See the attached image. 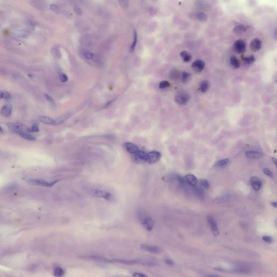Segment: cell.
Masks as SVG:
<instances>
[{"label": "cell", "mask_w": 277, "mask_h": 277, "mask_svg": "<svg viewBox=\"0 0 277 277\" xmlns=\"http://www.w3.org/2000/svg\"><path fill=\"white\" fill-rule=\"evenodd\" d=\"M137 217L140 224L146 230L149 231L153 229L154 226V220L143 211L141 209L137 211Z\"/></svg>", "instance_id": "cell-1"}, {"label": "cell", "mask_w": 277, "mask_h": 277, "mask_svg": "<svg viewBox=\"0 0 277 277\" xmlns=\"http://www.w3.org/2000/svg\"><path fill=\"white\" fill-rule=\"evenodd\" d=\"M90 193L94 197L103 198L104 199L108 200V201H112L114 199L113 196L111 193L105 190L92 189L90 192Z\"/></svg>", "instance_id": "cell-2"}, {"label": "cell", "mask_w": 277, "mask_h": 277, "mask_svg": "<svg viewBox=\"0 0 277 277\" xmlns=\"http://www.w3.org/2000/svg\"><path fill=\"white\" fill-rule=\"evenodd\" d=\"M175 101L180 105H185L190 100V95L187 92L180 91L177 92L175 97Z\"/></svg>", "instance_id": "cell-3"}, {"label": "cell", "mask_w": 277, "mask_h": 277, "mask_svg": "<svg viewBox=\"0 0 277 277\" xmlns=\"http://www.w3.org/2000/svg\"><path fill=\"white\" fill-rule=\"evenodd\" d=\"M57 182H58V180H56L53 182L49 183L45 180L40 179H30L27 181V183L30 185H35V186H42V187H51L52 186H54L55 184Z\"/></svg>", "instance_id": "cell-4"}, {"label": "cell", "mask_w": 277, "mask_h": 277, "mask_svg": "<svg viewBox=\"0 0 277 277\" xmlns=\"http://www.w3.org/2000/svg\"><path fill=\"white\" fill-rule=\"evenodd\" d=\"M161 157V155L160 152L157 151H151L147 153V157L146 163H149V164H153L157 163Z\"/></svg>", "instance_id": "cell-5"}, {"label": "cell", "mask_w": 277, "mask_h": 277, "mask_svg": "<svg viewBox=\"0 0 277 277\" xmlns=\"http://www.w3.org/2000/svg\"><path fill=\"white\" fill-rule=\"evenodd\" d=\"M141 249L145 251L153 254H158L162 252V249L159 246L148 244H142L141 245Z\"/></svg>", "instance_id": "cell-6"}, {"label": "cell", "mask_w": 277, "mask_h": 277, "mask_svg": "<svg viewBox=\"0 0 277 277\" xmlns=\"http://www.w3.org/2000/svg\"><path fill=\"white\" fill-rule=\"evenodd\" d=\"M233 48L235 52H237L238 54H244L246 49L245 42L242 40H237L233 45Z\"/></svg>", "instance_id": "cell-7"}, {"label": "cell", "mask_w": 277, "mask_h": 277, "mask_svg": "<svg viewBox=\"0 0 277 277\" xmlns=\"http://www.w3.org/2000/svg\"><path fill=\"white\" fill-rule=\"evenodd\" d=\"M207 220L209 223L210 227L212 231L215 236H218L219 234V230L218 227L217 223L216 220H215L214 218L212 215H208L207 217Z\"/></svg>", "instance_id": "cell-8"}, {"label": "cell", "mask_w": 277, "mask_h": 277, "mask_svg": "<svg viewBox=\"0 0 277 277\" xmlns=\"http://www.w3.org/2000/svg\"><path fill=\"white\" fill-rule=\"evenodd\" d=\"M123 147L126 149V151L131 154H135L137 151L140 150L139 147L134 143H126L123 144Z\"/></svg>", "instance_id": "cell-9"}, {"label": "cell", "mask_w": 277, "mask_h": 277, "mask_svg": "<svg viewBox=\"0 0 277 277\" xmlns=\"http://www.w3.org/2000/svg\"><path fill=\"white\" fill-rule=\"evenodd\" d=\"M9 129L13 133L19 134L21 131H23V126L20 123H7Z\"/></svg>", "instance_id": "cell-10"}, {"label": "cell", "mask_w": 277, "mask_h": 277, "mask_svg": "<svg viewBox=\"0 0 277 277\" xmlns=\"http://www.w3.org/2000/svg\"><path fill=\"white\" fill-rule=\"evenodd\" d=\"M205 62L201 60H197L194 61L192 64V67L194 71L199 73L203 71L205 68Z\"/></svg>", "instance_id": "cell-11"}, {"label": "cell", "mask_w": 277, "mask_h": 277, "mask_svg": "<svg viewBox=\"0 0 277 277\" xmlns=\"http://www.w3.org/2000/svg\"><path fill=\"white\" fill-rule=\"evenodd\" d=\"M185 183H189V185L192 186H195L198 183L197 178L192 174H188L183 178Z\"/></svg>", "instance_id": "cell-12"}, {"label": "cell", "mask_w": 277, "mask_h": 277, "mask_svg": "<svg viewBox=\"0 0 277 277\" xmlns=\"http://www.w3.org/2000/svg\"><path fill=\"white\" fill-rule=\"evenodd\" d=\"M74 114V111H70V112H68V113H66L65 114L61 116L60 117H58L56 120H55V122H56V125H60V124L63 123H65L66 121V120H68L70 117H71L72 116H73Z\"/></svg>", "instance_id": "cell-13"}, {"label": "cell", "mask_w": 277, "mask_h": 277, "mask_svg": "<svg viewBox=\"0 0 277 277\" xmlns=\"http://www.w3.org/2000/svg\"><path fill=\"white\" fill-rule=\"evenodd\" d=\"M261 46H262V43H261V40L257 38L254 39V40H252L250 45L251 49L254 52L259 51L261 48Z\"/></svg>", "instance_id": "cell-14"}, {"label": "cell", "mask_w": 277, "mask_h": 277, "mask_svg": "<svg viewBox=\"0 0 277 277\" xmlns=\"http://www.w3.org/2000/svg\"><path fill=\"white\" fill-rule=\"evenodd\" d=\"M251 183L254 191H258L261 186V182L257 177H252L251 179Z\"/></svg>", "instance_id": "cell-15"}, {"label": "cell", "mask_w": 277, "mask_h": 277, "mask_svg": "<svg viewBox=\"0 0 277 277\" xmlns=\"http://www.w3.org/2000/svg\"><path fill=\"white\" fill-rule=\"evenodd\" d=\"M39 120H40L41 123H45L47 125H56L55 120L50 117H46V116H40L39 117Z\"/></svg>", "instance_id": "cell-16"}, {"label": "cell", "mask_w": 277, "mask_h": 277, "mask_svg": "<svg viewBox=\"0 0 277 277\" xmlns=\"http://www.w3.org/2000/svg\"><path fill=\"white\" fill-rule=\"evenodd\" d=\"M246 156L249 159H258L263 157V154L256 151H247L246 152Z\"/></svg>", "instance_id": "cell-17"}, {"label": "cell", "mask_w": 277, "mask_h": 277, "mask_svg": "<svg viewBox=\"0 0 277 277\" xmlns=\"http://www.w3.org/2000/svg\"><path fill=\"white\" fill-rule=\"evenodd\" d=\"M12 107L9 105L3 106L1 111V114L4 117H9L12 114Z\"/></svg>", "instance_id": "cell-18"}, {"label": "cell", "mask_w": 277, "mask_h": 277, "mask_svg": "<svg viewBox=\"0 0 277 277\" xmlns=\"http://www.w3.org/2000/svg\"><path fill=\"white\" fill-rule=\"evenodd\" d=\"M210 87V84L207 80H203L200 83L199 89L202 93H206L208 91Z\"/></svg>", "instance_id": "cell-19"}, {"label": "cell", "mask_w": 277, "mask_h": 277, "mask_svg": "<svg viewBox=\"0 0 277 277\" xmlns=\"http://www.w3.org/2000/svg\"><path fill=\"white\" fill-rule=\"evenodd\" d=\"M180 56L181 58L183 59V62H189L192 59L191 55L186 50H183L182 52H181Z\"/></svg>", "instance_id": "cell-20"}, {"label": "cell", "mask_w": 277, "mask_h": 277, "mask_svg": "<svg viewBox=\"0 0 277 277\" xmlns=\"http://www.w3.org/2000/svg\"><path fill=\"white\" fill-rule=\"evenodd\" d=\"M247 28H248V27L246 25H243V24H239V25H238L234 27L233 30L235 33L240 34V33H242L246 32L247 30Z\"/></svg>", "instance_id": "cell-21"}, {"label": "cell", "mask_w": 277, "mask_h": 277, "mask_svg": "<svg viewBox=\"0 0 277 277\" xmlns=\"http://www.w3.org/2000/svg\"><path fill=\"white\" fill-rule=\"evenodd\" d=\"M229 62H230L231 65L234 68L238 69L240 67V61L238 59L237 57H235V56H231V58H230Z\"/></svg>", "instance_id": "cell-22"}, {"label": "cell", "mask_w": 277, "mask_h": 277, "mask_svg": "<svg viewBox=\"0 0 277 277\" xmlns=\"http://www.w3.org/2000/svg\"><path fill=\"white\" fill-rule=\"evenodd\" d=\"M235 269H236V271L240 273L247 274V273H249L250 272H251L250 268L248 266H239Z\"/></svg>", "instance_id": "cell-23"}, {"label": "cell", "mask_w": 277, "mask_h": 277, "mask_svg": "<svg viewBox=\"0 0 277 277\" xmlns=\"http://www.w3.org/2000/svg\"><path fill=\"white\" fill-rule=\"evenodd\" d=\"M53 274L55 277H63L65 274V272L62 267H56L54 270Z\"/></svg>", "instance_id": "cell-24"}, {"label": "cell", "mask_w": 277, "mask_h": 277, "mask_svg": "<svg viewBox=\"0 0 277 277\" xmlns=\"http://www.w3.org/2000/svg\"><path fill=\"white\" fill-rule=\"evenodd\" d=\"M244 63L246 65H251L253 63H254L255 61V59L253 55L249 56L247 57H243L242 58Z\"/></svg>", "instance_id": "cell-25"}, {"label": "cell", "mask_w": 277, "mask_h": 277, "mask_svg": "<svg viewBox=\"0 0 277 277\" xmlns=\"http://www.w3.org/2000/svg\"><path fill=\"white\" fill-rule=\"evenodd\" d=\"M19 134L26 140H29V141H35L36 140L34 137H33L32 135L29 134L28 133H25L24 131H21L19 133Z\"/></svg>", "instance_id": "cell-26"}, {"label": "cell", "mask_w": 277, "mask_h": 277, "mask_svg": "<svg viewBox=\"0 0 277 277\" xmlns=\"http://www.w3.org/2000/svg\"><path fill=\"white\" fill-rule=\"evenodd\" d=\"M191 77V74L187 71H183L181 75V79L183 83H186Z\"/></svg>", "instance_id": "cell-27"}, {"label": "cell", "mask_w": 277, "mask_h": 277, "mask_svg": "<svg viewBox=\"0 0 277 277\" xmlns=\"http://www.w3.org/2000/svg\"><path fill=\"white\" fill-rule=\"evenodd\" d=\"M137 32L136 30H134V40H133V43L131 44V49H130V51L131 52H133L134 51L135 49V47H136V46L137 45Z\"/></svg>", "instance_id": "cell-28"}, {"label": "cell", "mask_w": 277, "mask_h": 277, "mask_svg": "<svg viewBox=\"0 0 277 277\" xmlns=\"http://www.w3.org/2000/svg\"><path fill=\"white\" fill-rule=\"evenodd\" d=\"M196 19L200 21H205L207 19V15L205 13H197L195 15Z\"/></svg>", "instance_id": "cell-29"}, {"label": "cell", "mask_w": 277, "mask_h": 277, "mask_svg": "<svg viewBox=\"0 0 277 277\" xmlns=\"http://www.w3.org/2000/svg\"><path fill=\"white\" fill-rule=\"evenodd\" d=\"M16 35L17 37H20V38H26L28 36L29 33L28 32H26L25 30H17L16 33Z\"/></svg>", "instance_id": "cell-30"}, {"label": "cell", "mask_w": 277, "mask_h": 277, "mask_svg": "<svg viewBox=\"0 0 277 277\" xmlns=\"http://www.w3.org/2000/svg\"><path fill=\"white\" fill-rule=\"evenodd\" d=\"M10 95L7 91H0V100L1 99H9Z\"/></svg>", "instance_id": "cell-31"}, {"label": "cell", "mask_w": 277, "mask_h": 277, "mask_svg": "<svg viewBox=\"0 0 277 277\" xmlns=\"http://www.w3.org/2000/svg\"><path fill=\"white\" fill-rule=\"evenodd\" d=\"M29 131L30 132H38L39 131V127L37 122H35L33 123L32 127L29 129Z\"/></svg>", "instance_id": "cell-32"}, {"label": "cell", "mask_w": 277, "mask_h": 277, "mask_svg": "<svg viewBox=\"0 0 277 277\" xmlns=\"http://www.w3.org/2000/svg\"><path fill=\"white\" fill-rule=\"evenodd\" d=\"M170 77L172 80H174L177 79L179 77V71H173L170 74Z\"/></svg>", "instance_id": "cell-33"}, {"label": "cell", "mask_w": 277, "mask_h": 277, "mask_svg": "<svg viewBox=\"0 0 277 277\" xmlns=\"http://www.w3.org/2000/svg\"><path fill=\"white\" fill-rule=\"evenodd\" d=\"M170 86V83L167 81H163L159 84V88L160 89H165L168 88Z\"/></svg>", "instance_id": "cell-34"}, {"label": "cell", "mask_w": 277, "mask_h": 277, "mask_svg": "<svg viewBox=\"0 0 277 277\" xmlns=\"http://www.w3.org/2000/svg\"><path fill=\"white\" fill-rule=\"evenodd\" d=\"M84 56L88 60H93L95 57V55L91 52H85L84 53Z\"/></svg>", "instance_id": "cell-35"}, {"label": "cell", "mask_w": 277, "mask_h": 277, "mask_svg": "<svg viewBox=\"0 0 277 277\" xmlns=\"http://www.w3.org/2000/svg\"><path fill=\"white\" fill-rule=\"evenodd\" d=\"M199 183L201 186H203V187L205 189H209V181L207 180H205V179H201L199 181Z\"/></svg>", "instance_id": "cell-36"}, {"label": "cell", "mask_w": 277, "mask_h": 277, "mask_svg": "<svg viewBox=\"0 0 277 277\" xmlns=\"http://www.w3.org/2000/svg\"><path fill=\"white\" fill-rule=\"evenodd\" d=\"M229 159H224L223 160H219L215 163V165L218 166H224L229 162Z\"/></svg>", "instance_id": "cell-37"}, {"label": "cell", "mask_w": 277, "mask_h": 277, "mask_svg": "<svg viewBox=\"0 0 277 277\" xmlns=\"http://www.w3.org/2000/svg\"><path fill=\"white\" fill-rule=\"evenodd\" d=\"M74 10L75 13L79 16H81L82 15V13H83V12L82 10H81V9L78 7H75L74 8Z\"/></svg>", "instance_id": "cell-38"}, {"label": "cell", "mask_w": 277, "mask_h": 277, "mask_svg": "<svg viewBox=\"0 0 277 277\" xmlns=\"http://www.w3.org/2000/svg\"><path fill=\"white\" fill-rule=\"evenodd\" d=\"M44 96H45V97L46 98V100H47L50 103H52V104H53V103H54V99H53V97H50L49 95L47 94H44Z\"/></svg>", "instance_id": "cell-39"}, {"label": "cell", "mask_w": 277, "mask_h": 277, "mask_svg": "<svg viewBox=\"0 0 277 277\" xmlns=\"http://www.w3.org/2000/svg\"><path fill=\"white\" fill-rule=\"evenodd\" d=\"M60 80L62 82H66L68 81V76L65 74L60 75Z\"/></svg>", "instance_id": "cell-40"}, {"label": "cell", "mask_w": 277, "mask_h": 277, "mask_svg": "<svg viewBox=\"0 0 277 277\" xmlns=\"http://www.w3.org/2000/svg\"><path fill=\"white\" fill-rule=\"evenodd\" d=\"M120 6L123 7V8H126L128 6V1H119Z\"/></svg>", "instance_id": "cell-41"}, {"label": "cell", "mask_w": 277, "mask_h": 277, "mask_svg": "<svg viewBox=\"0 0 277 277\" xmlns=\"http://www.w3.org/2000/svg\"><path fill=\"white\" fill-rule=\"evenodd\" d=\"M133 277H149L146 274L142 273H139V272H134L133 274Z\"/></svg>", "instance_id": "cell-42"}, {"label": "cell", "mask_w": 277, "mask_h": 277, "mask_svg": "<svg viewBox=\"0 0 277 277\" xmlns=\"http://www.w3.org/2000/svg\"><path fill=\"white\" fill-rule=\"evenodd\" d=\"M263 240L265 242L267 243H271L272 242V239L271 237H270L269 236H267V235L263 237Z\"/></svg>", "instance_id": "cell-43"}, {"label": "cell", "mask_w": 277, "mask_h": 277, "mask_svg": "<svg viewBox=\"0 0 277 277\" xmlns=\"http://www.w3.org/2000/svg\"><path fill=\"white\" fill-rule=\"evenodd\" d=\"M263 172H264V173L266 175H267V176H269V177H272V174L271 172L270 171L269 169H264V170H263Z\"/></svg>", "instance_id": "cell-44"}, {"label": "cell", "mask_w": 277, "mask_h": 277, "mask_svg": "<svg viewBox=\"0 0 277 277\" xmlns=\"http://www.w3.org/2000/svg\"><path fill=\"white\" fill-rule=\"evenodd\" d=\"M50 9L54 11V12H56L58 10H59V7L56 5V4H52L50 6Z\"/></svg>", "instance_id": "cell-45"}, {"label": "cell", "mask_w": 277, "mask_h": 277, "mask_svg": "<svg viewBox=\"0 0 277 277\" xmlns=\"http://www.w3.org/2000/svg\"><path fill=\"white\" fill-rule=\"evenodd\" d=\"M165 263H166V264H167L168 265H174V262H173L172 260H171V259H166V260H165Z\"/></svg>", "instance_id": "cell-46"}, {"label": "cell", "mask_w": 277, "mask_h": 277, "mask_svg": "<svg viewBox=\"0 0 277 277\" xmlns=\"http://www.w3.org/2000/svg\"><path fill=\"white\" fill-rule=\"evenodd\" d=\"M272 161H273V163H274V164H275V165H276V166H277V159H276L275 157H272Z\"/></svg>", "instance_id": "cell-47"}, {"label": "cell", "mask_w": 277, "mask_h": 277, "mask_svg": "<svg viewBox=\"0 0 277 277\" xmlns=\"http://www.w3.org/2000/svg\"><path fill=\"white\" fill-rule=\"evenodd\" d=\"M272 205L275 208H277V202H273V203H271Z\"/></svg>", "instance_id": "cell-48"}, {"label": "cell", "mask_w": 277, "mask_h": 277, "mask_svg": "<svg viewBox=\"0 0 277 277\" xmlns=\"http://www.w3.org/2000/svg\"><path fill=\"white\" fill-rule=\"evenodd\" d=\"M206 277H221L217 275H208L206 276Z\"/></svg>", "instance_id": "cell-49"}, {"label": "cell", "mask_w": 277, "mask_h": 277, "mask_svg": "<svg viewBox=\"0 0 277 277\" xmlns=\"http://www.w3.org/2000/svg\"><path fill=\"white\" fill-rule=\"evenodd\" d=\"M0 132H1V133L3 132V129H2V128L1 127H0Z\"/></svg>", "instance_id": "cell-50"}]
</instances>
